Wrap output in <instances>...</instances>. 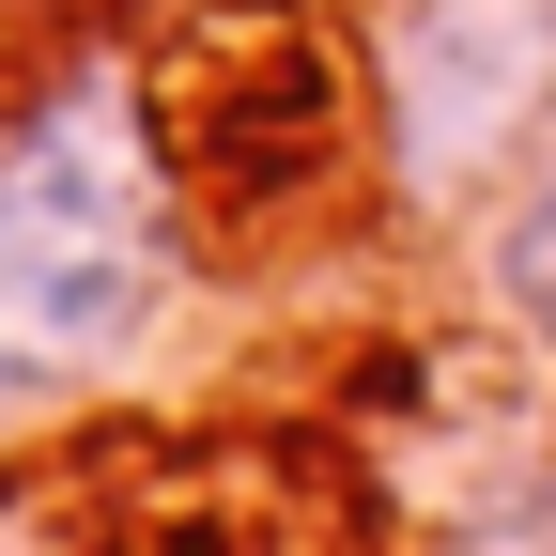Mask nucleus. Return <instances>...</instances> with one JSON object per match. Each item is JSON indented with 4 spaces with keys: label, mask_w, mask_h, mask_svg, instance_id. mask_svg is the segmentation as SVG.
Segmentation results:
<instances>
[{
    "label": "nucleus",
    "mask_w": 556,
    "mask_h": 556,
    "mask_svg": "<svg viewBox=\"0 0 556 556\" xmlns=\"http://www.w3.org/2000/svg\"><path fill=\"white\" fill-rule=\"evenodd\" d=\"M479 294H495L510 340L556 356V109L495 155V186H479Z\"/></svg>",
    "instance_id": "4"
},
{
    "label": "nucleus",
    "mask_w": 556,
    "mask_h": 556,
    "mask_svg": "<svg viewBox=\"0 0 556 556\" xmlns=\"http://www.w3.org/2000/svg\"><path fill=\"white\" fill-rule=\"evenodd\" d=\"M201 278V217L139 47H47L0 78V433L124 387Z\"/></svg>",
    "instance_id": "1"
},
{
    "label": "nucleus",
    "mask_w": 556,
    "mask_h": 556,
    "mask_svg": "<svg viewBox=\"0 0 556 556\" xmlns=\"http://www.w3.org/2000/svg\"><path fill=\"white\" fill-rule=\"evenodd\" d=\"M464 556H556V479H526V495H510L495 526H479Z\"/></svg>",
    "instance_id": "5"
},
{
    "label": "nucleus",
    "mask_w": 556,
    "mask_h": 556,
    "mask_svg": "<svg viewBox=\"0 0 556 556\" xmlns=\"http://www.w3.org/2000/svg\"><path fill=\"white\" fill-rule=\"evenodd\" d=\"M371 93V170L402 217H464L495 155L556 109V0H371L356 47Z\"/></svg>",
    "instance_id": "3"
},
{
    "label": "nucleus",
    "mask_w": 556,
    "mask_h": 556,
    "mask_svg": "<svg viewBox=\"0 0 556 556\" xmlns=\"http://www.w3.org/2000/svg\"><path fill=\"white\" fill-rule=\"evenodd\" d=\"M155 124H170V170H186V217L201 248H263L294 232L309 201L371 155V93L309 16H217L155 62Z\"/></svg>",
    "instance_id": "2"
}]
</instances>
